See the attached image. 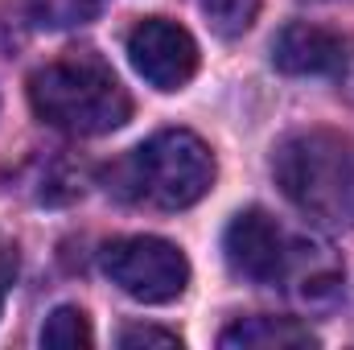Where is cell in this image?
I'll return each mask as SVG.
<instances>
[{
  "label": "cell",
  "mask_w": 354,
  "mask_h": 350,
  "mask_svg": "<svg viewBox=\"0 0 354 350\" xmlns=\"http://www.w3.org/2000/svg\"><path fill=\"white\" fill-rule=\"evenodd\" d=\"M128 62L157 91H181L198 71V42L169 17H145L128 33Z\"/></svg>",
  "instance_id": "obj_6"
},
{
  "label": "cell",
  "mask_w": 354,
  "mask_h": 350,
  "mask_svg": "<svg viewBox=\"0 0 354 350\" xmlns=\"http://www.w3.org/2000/svg\"><path fill=\"white\" fill-rule=\"evenodd\" d=\"M91 342H95V334H91V322L79 305H58L41 326V347L79 350V347H91Z\"/></svg>",
  "instance_id": "obj_9"
},
{
  "label": "cell",
  "mask_w": 354,
  "mask_h": 350,
  "mask_svg": "<svg viewBox=\"0 0 354 350\" xmlns=\"http://www.w3.org/2000/svg\"><path fill=\"white\" fill-rule=\"evenodd\" d=\"M223 350H309L317 347V334L297 322V317H239L235 326H227L218 334Z\"/></svg>",
  "instance_id": "obj_8"
},
{
  "label": "cell",
  "mask_w": 354,
  "mask_h": 350,
  "mask_svg": "<svg viewBox=\"0 0 354 350\" xmlns=\"http://www.w3.org/2000/svg\"><path fill=\"white\" fill-rule=\"evenodd\" d=\"M338 79H342L346 91L354 95V50H351V46H346V66H342V75H338Z\"/></svg>",
  "instance_id": "obj_14"
},
{
  "label": "cell",
  "mask_w": 354,
  "mask_h": 350,
  "mask_svg": "<svg viewBox=\"0 0 354 350\" xmlns=\"http://www.w3.org/2000/svg\"><path fill=\"white\" fill-rule=\"evenodd\" d=\"M29 107L58 132L103 136L128 124L132 95L99 54L71 50L29 75Z\"/></svg>",
  "instance_id": "obj_1"
},
{
  "label": "cell",
  "mask_w": 354,
  "mask_h": 350,
  "mask_svg": "<svg viewBox=\"0 0 354 350\" xmlns=\"http://www.w3.org/2000/svg\"><path fill=\"white\" fill-rule=\"evenodd\" d=\"M198 4L218 37H243L260 12V0H198Z\"/></svg>",
  "instance_id": "obj_11"
},
{
  "label": "cell",
  "mask_w": 354,
  "mask_h": 350,
  "mask_svg": "<svg viewBox=\"0 0 354 350\" xmlns=\"http://www.w3.org/2000/svg\"><path fill=\"white\" fill-rule=\"evenodd\" d=\"M25 12L41 29H75L99 12V0H25Z\"/></svg>",
  "instance_id": "obj_10"
},
{
  "label": "cell",
  "mask_w": 354,
  "mask_h": 350,
  "mask_svg": "<svg viewBox=\"0 0 354 350\" xmlns=\"http://www.w3.org/2000/svg\"><path fill=\"white\" fill-rule=\"evenodd\" d=\"M12 280H17V248L0 243V313H4V297L12 288Z\"/></svg>",
  "instance_id": "obj_13"
},
{
  "label": "cell",
  "mask_w": 354,
  "mask_h": 350,
  "mask_svg": "<svg viewBox=\"0 0 354 350\" xmlns=\"http://www.w3.org/2000/svg\"><path fill=\"white\" fill-rule=\"evenodd\" d=\"M297 252H301V243H292L284 235V227L260 206L239 210L227 223V235H223V256L231 264V272L252 280V284L288 280L292 268H297Z\"/></svg>",
  "instance_id": "obj_5"
},
{
  "label": "cell",
  "mask_w": 354,
  "mask_h": 350,
  "mask_svg": "<svg viewBox=\"0 0 354 350\" xmlns=\"http://www.w3.org/2000/svg\"><path fill=\"white\" fill-rule=\"evenodd\" d=\"M99 264H103V272L111 276L115 288H124L132 301H145V305L177 301L189 284L185 252L169 239H157V235L111 239V243H103Z\"/></svg>",
  "instance_id": "obj_4"
},
{
  "label": "cell",
  "mask_w": 354,
  "mask_h": 350,
  "mask_svg": "<svg viewBox=\"0 0 354 350\" xmlns=\"http://www.w3.org/2000/svg\"><path fill=\"white\" fill-rule=\"evenodd\" d=\"M124 350H136V347H161V350H181V338L174 330H161V326H124L120 338H115Z\"/></svg>",
  "instance_id": "obj_12"
},
{
  "label": "cell",
  "mask_w": 354,
  "mask_h": 350,
  "mask_svg": "<svg viewBox=\"0 0 354 350\" xmlns=\"http://www.w3.org/2000/svg\"><path fill=\"white\" fill-rule=\"evenodd\" d=\"M272 174L280 194L317 227H354V140L330 128H305L276 145Z\"/></svg>",
  "instance_id": "obj_2"
},
{
  "label": "cell",
  "mask_w": 354,
  "mask_h": 350,
  "mask_svg": "<svg viewBox=\"0 0 354 350\" xmlns=\"http://www.w3.org/2000/svg\"><path fill=\"white\" fill-rule=\"evenodd\" d=\"M272 66L280 75H297V79L342 75V66H346V42L338 33L322 29V25L292 21L272 42Z\"/></svg>",
  "instance_id": "obj_7"
},
{
  "label": "cell",
  "mask_w": 354,
  "mask_h": 350,
  "mask_svg": "<svg viewBox=\"0 0 354 350\" xmlns=\"http://www.w3.org/2000/svg\"><path fill=\"white\" fill-rule=\"evenodd\" d=\"M214 185V153L202 136L185 128H165L136 145L107 169V190L124 202L153 210H185L202 202Z\"/></svg>",
  "instance_id": "obj_3"
}]
</instances>
